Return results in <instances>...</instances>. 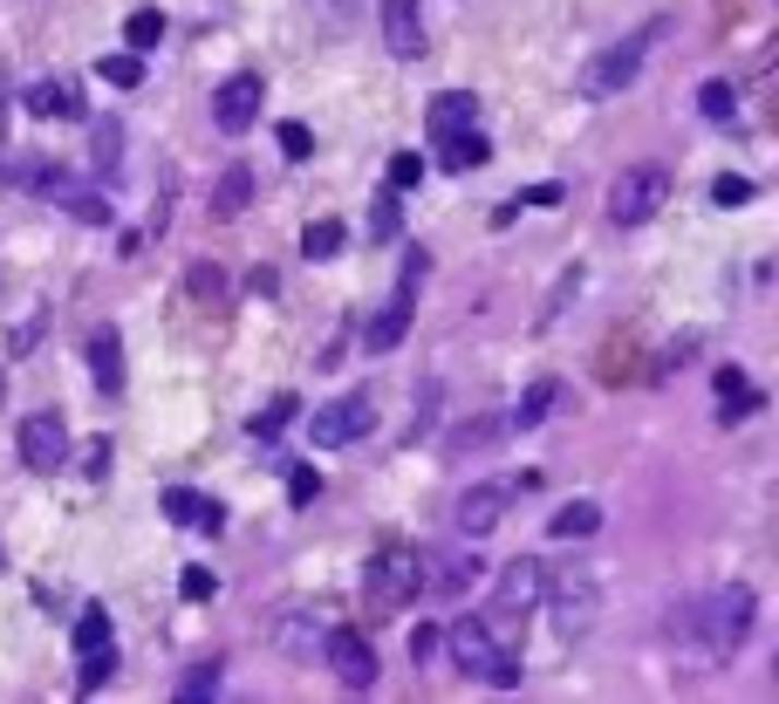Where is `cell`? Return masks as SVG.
Instances as JSON below:
<instances>
[{"instance_id":"5bb4252c","label":"cell","mask_w":779,"mask_h":704,"mask_svg":"<svg viewBox=\"0 0 779 704\" xmlns=\"http://www.w3.org/2000/svg\"><path fill=\"white\" fill-rule=\"evenodd\" d=\"M548 595H554V630L567 643L588 636V622H595V582L588 575H567V582H548Z\"/></svg>"},{"instance_id":"b9f144b4","label":"cell","mask_w":779,"mask_h":704,"mask_svg":"<svg viewBox=\"0 0 779 704\" xmlns=\"http://www.w3.org/2000/svg\"><path fill=\"white\" fill-rule=\"evenodd\" d=\"M752 199V178H718L711 186V205H745Z\"/></svg>"},{"instance_id":"f546056e","label":"cell","mask_w":779,"mask_h":704,"mask_svg":"<svg viewBox=\"0 0 779 704\" xmlns=\"http://www.w3.org/2000/svg\"><path fill=\"white\" fill-rule=\"evenodd\" d=\"M288 425H295V397H274L267 410H253V417H247V431H253V438H280Z\"/></svg>"},{"instance_id":"ee69618b","label":"cell","mask_w":779,"mask_h":704,"mask_svg":"<svg viewBox=\"0 0 779 704\" xmlns=\"http://www.w3.org/2000/svg\"><path fill=\"white\" fill-rule=\"evenodd\" d=\"M410 657L431 664V657H438V630H418V636H410Z\"/></svg>"},{"instance_id":"8992f818","label":"cell","mask_w":779,"mask_h":704,"mask_svg":"<svg viewBox=\"0 0 779 704\" xmlns=\"http://www.w3.org/2000/svg\"><path fill=\"white\" fill-rule=\"evenodd\" d=\"M663 199H670V178H663L657 165H630V171L609 186V219H615V226H643Z\"/></svg>"},{"instance_id":"c3c4849f","label":"cell","mask_w":779,"mask_h":704,"mask_svg":"<svg viewBox=\"0 0 779 704\" xmlns=\"http://www.w3.org/2000/svg\"><path fill=\"white\" fill-rule=\"evenodd\" d=\"M772 677H779V657H772Z\"/></svg>"},{"instance_id":"74e56055","label":"cell","mask_w":779,"mask_h":704,"mask_svg":"<svg viewBox=\"0 0 779 704\" xmlns=\"http://www.w3.org/2000/svg\"><path fill=\"white\" fill-rule=\"evenodd\" d=\"M178 697H185V704L219 697V670H185V677H178Z\"/></svg>"},{"instance_id":"7c38bea8","label":"cell","mask_w":779,"mask_h":704,"mask_svg":"<svg viewBox=\"0 0 779 704\" xmlns=\"http://www.w3.org/2000/svg\"><path fill=\"white\" fill-rule=\"evenodd\" d=\"M260 103H267V75L240 69V75H226V83L213 90V123H219V130H253Z\"/></svg>"},{"instance_id":"484cf974","label":"cell","mask_w":779,"mask_h":704,"mask_svg":"<svg viewBox=\"0 0 779 704\" xmlns=\"http://www.w3.org/2000/svg\"><path fill=\"white\" fill-rule=\"evenodd\" d=\"M123 41L137 48V56H151V48L165 41V14H158V8H137V14L123 21Z\"/></svg>"},{"instance_id":"7402d4cb","label":"cell","mask_w":779,"mask_h":704,"mask_svg":"<svg viewBox=\"0 0 779 704\" xmlns=\"http://www.w3.org/2000/svg\"><path fill=\"white\" fill-rule=\"evenodd\" d=\"M595 527H602V506H595V500H567V506L548 520V534H554V540H588Z\"/></svg>"},{"instance_id":"ffe728a7","label":"cell","mask_w":779,"mask_h":704,"mask_svg":"<svg viewBox=\"0 0 779 704\" xmlns=\"http://www.w3.org/2000/svg\"><path fill=\"white\" fill-rule=\"evenodd\" d=\"M253 205V171L247 165H226L219 171V192H213V219H240Z\"/></svg>"},{"instance_id":"83f0119b","label":"cell","mask_w":779,"mask_h":704,"mask_svg":"<svg viewBox=\"0 0 779 704\" xmlns=\"http://www.w3.org/2000/svg\"><path fill=\"white\" fill-rule=\"evenodd\" d=\"M103 83H117V90H137L144 83V56H137V48H123V56H103Z\"/></svg>"},{"instance_id":"30bf717a","label":"cell","mask_w":779,"mask_h":704,"mask_svg":"<svg viewBox=\"0 0 779 704\" xmlns=\"http://www.w3.org/2000/svg\"><path fill=\"white\" fill-rule=\"evenodd\" d=\"M370 425H376V404H370V397H343V404H322V410H315L308 438H315V452H335V445H356Z\"/></svg>"},{"instance_id":"6da1fadb","label":"cell","mask_w":779,"mask_h":704,"mask_svg":"<svg viewBox=\"0 0 779 704\" xmlns=\"http://www.w3.org/2000/svg\"><path fill=\"white\" fill-rule=\"evenodd\" d=\"M424 554L418 547H404V540H389L370 554V575H362V602H370V616H404L410 602L424 595Z\"/></svg>"},{"instance_id":"8d00e7d4","label":"cell","mask_w":779,"mask_h":704,"mask_svg":"<svg viewBox=\"0 0 779 704\" xmlns=\"http://www.w3.org/2000/svg\"><path fill=\"white\" fill-rule=\"evenodd\" d=\"M424 178V158L418 151H397V158H389V192H410Z\"/></svg>"},{"instance_id":"e575fe53","label":"cell","mask_w":779,"mask_h":704,"mask_svg":"<svg viewBox=\"0 0 779 704\" xmlns=\"http://www.w3.org/2000/svg\"><path fill=\"white\" fill-rule=\"evenodd\" d=\"M404 192H383L376 205H370V232H376V240H397V226H404V205H397Z\"/></svg>"},{"instance_id":"d4e9b609","label":"cell","mask_w":779,"mask_h":704,"mask_svg":"<svg viewBox=\"0 0 779 704\" xmlns=\"http://www.w3.org/2000/svg\"><path fill=\"white\" fill-rule=\"evenodd\" d=\"M343 240H349V232H343V219H315V226L301 232V253L322 267V260H335V253H343Z\"/></svg>"},{"instance_id":"ba28073f","label":"cell","mask_w":779,"mask_h":704,"mask_svg":"<svg viewBox=\"0 0 779 704\" xmlns=\"http://www.w3.org/2000/svg\"><path fill=\"white\" fill-rule=\"evenodd\" d=\"M14 445H21V465H28V473H56V465H69V425L56 410H35V417H21Z\"/></svg>"},{"instance_id":"277c9868","label":"cell","mask_w":779,"mask_h":704,"mask_svg":"<svg viewBox=\"0 0 779 704\" xmlns=\"http://www.w3.org/2000/svg\"><path fill=\"white\" fill-rule=\"evenodd\" d=\"M657 35H663V21H649V28H636L630 41L602 48V56L588 62V96H615V90H630L636 75H643V56L657 48Z\"/></svg>"},{"instance_id":"4dcf8cb0","label":"cell","mask_w":779,"mask_h":704,"mask_svg":"<svg viewBox=\"0 0 779 704\" xmlns=\"http://www.w3.org/2000/svg\"><path fill=\"white\" fill-rule=\"evenodd\" d=\"M185 288H192V301H219V295H226V267H213V260H192V267H185Z\"/></svg>"},{"instance_id":"44dd1931","label":"cell","mask_w":779,"mask_h":704,"mask_svg":"<svg viewBox=\"0 0 779 704\" xmlns=\"http://www.w3.org/2000/svg\"><path fill=\"white\" fill-rule=\"evenodd\" d=\"M424 575H431L438 595H465V588L479 582V561L472 554H445V561H424Z\"/></svg>"},{"instance_id":"836d02e7","label":"cell","mask_w":779,"mask_h":704,"mask_svg":"<svg viewBox=\"0 0 779 704\" xmlns=\"http://www.w3.org/2000/svg\"><path fill=\"white\" fill-rule=\"evenodd\" d=\"M506 431H513V417H472V425H465L452 445H458V452H472V445H492V438H506Z\"/></svg>"},{"instance_id":"e0dca14e","label":"cell","mask_w":779,"mask_h":704,"mask_svg":"<svg viewBox=\"0 0 779 704\" xmlns=\"http://www.w3.org/2000/svg\"><path fill=\"white\" fill-rule=\"evenodd\" d=\"M486 158H492V144H486L479 123L458 130V138H438V165H445V171H479Z\"/></svg>"},{"instance_id":"d6986e66","label":"cell","mask_w":779,"mask_h":704,"mask_svg":"<svg viewBox=\"0 0 779 704\" xmlns=\"http://www.w3.org/2000/svg\"><path fill=\"white\" fill-rule=\"evenodd\" d=\"M89 370H96V383L110 390V397L123 390V335L117 329H96L89 335Z\"/></svg>"},{"instance_id":"8fae6325","label":"cell","mask_w":779,"mask_h":704,"mask_svg":"<svg viewBox=\"0 0 779 704\" xmlns=\"http://www.w3.org/2000/svg\"><path fill=\"white\" fill-rule=\"evenodd\" d=\"M548 602V568L540 561H506L500 582H492V616H527Z\"/></svg>"},{"instance_id":"f6af8a7d","label":"cell","mask_w":779,"mask_h":704,"mask_svg":"<svg viewBox=\"0 0 779 704\" xmlns=\"http://www.w3.org/2000/svg\"><path fill=\"white\" fill-rule=\"evenodd\" d=\"M247 288H253V295H274L280 281H274V267H253V274H247Z\"/></svg>"},{"instance_id":"f35d334b","label":"cell","mask_w":779,"mask_h":704,"mask_svg":"<svg viewBox=\"0 0 779 704\" xmlns=\"http://www.w3.org/2000/svg\"><path fill=\"white\" fill-rule=\"evenodd\" d=\"M213 568H185V575H178V595H185V602H213Z\"/></svg>"},{"instance_id":"9c48e42d","label":"cell","mask_w":779,"mask_h":704,"mask_svg":"<svg viewBox=\"0 0 779 704\" xmlns=\"http://www.w3.org/2000/svg\"><path fill=\"white\" fill-rule=\"evenodd\" d=\"M752 636V588H718L711 595V622H705V649L711 657H732Z\"/></svg>"},{"instance_id":"4316f807","label":"cell","mask_w":779,"mask_h":704,"mask_svg":"<svg viewBox=\"0 0 779 704\" xmlns=\"http://www.w3.org/2000/svg\"><path fill=\"white\" fill-rule=\"evenodd\" d=\"M165 513L178 520V527H205V513H213V500H199L192 486H171V492H165Z\"/></svg>"},{"instance_id":"7dc6e473","label":"cell","mask_w":779,"mask_h":704,"mask_svg":"<svg viewBox=\"0 0 779 704\" xmlns=\"http://www.w3.org/2000/svg\"><path fill=\"white\" fill-rule=\"evenodd\" d=\"M0 575H8V547H0Z\"/></svg>"},{"instance_id":"1f68e13d","label":"cell","mask_w":779,"mask_h":704,"mask_svg":"<svg viewBox=\"0 0 779 704\" xmlns=\"http://www.w3.org/2000/svg\"><path fill=\"white\" fill-rule=\"evenodd\" d=\"M89 151H96L103 171H117V165H123V123H96V130H89Z\"/></svg>"},{"instance_id":"ac0fdd59","label":"cell","mask_w":779,"mask_h":704,"mask_svg":"<svg viewBox=\"0 0 779 704\" xmlns=\"http://www.w3.org/2000/svg\"><path fill=\"white\" fill-rule=\"evenodd\" d=\"M28 117H83V90L62 83V75H48V83L28 90Z\"/></svg>"},{"instance_id":"2e32d148","label":"cell","mask_w":779,"mask_h":704,"mask_svg":"<svg viewBox=\"0 0 779 704\" xmlns=\"http://www.w3.org/2000/svg\"><path fill=\"white\" fill-rule=\"evenodd\" d=\"M424 123H431V138H458V130L479 123V96H472V90H438L431 110H424Z\"/></svg>"},{"instance_id":"f1b7e54d","label":"cell","mask_w":779,"mask_h":704,"mask_svg":"<svg viewBox=\"0 0 779 704\" xmlns=\"http://www.w3.org/2000/svg\"><path fill=\"white\" fill-rule=\"evenodd\" d=\"M110 670H117V649H110V643H103V649H89V657H83V677H75V691H83V697H96L103 684H110Z\"/></svg>"},{"instance_id":"d6a6232c","label":"cell","mask_w":779,"mask_h":704,"mask_svg":"<svg viewBox=\"0 0 779 704\" xmlns=\"http://www.w3.org/2000/svg\"><path fill=\"white\" fill-rule=\"evenodd\" d=\"M739 110V96H732V83H705V90H697V117H705V123H724V117H732Z\"/></svg>"},{"instance_id":"cb8c5ba5","label":"cell","mask_w":779,"mask_h":704,"mask_svg":"<svg viewBox=\"0 0 779 704\" xmlns=\"http://www.w3.org/2000/svg\"><path fill=\"white\" fill-rule=\"evenodd\" d=\"M554 404H561V383L554 377H540L527 397H519V410H513V431H527V425H540V417H554Z\"/></svg>"},{"instance_id":"603a6c76","label":"cell","mask_w":779,"mask_h":704,"mask_svg":"<svg viewBox=\"0 0 779 704\" xmlns=\"http://www.w3.org/2000/svg\"><path fill=\"white\" fill-rule=\"evenodd\" d=\"M718 417H724V425H732V417H752V410H759V390H752L745 383V370H718Z\"/></svg>"},{"instance_id":"ab89813d","label":"cell","mask_w":779,"mask_h":704,"mask_svg":"<svg viewBox=\"0 0 779 704\" xmlns=\"http://www.w3.org/2000/svg\"><path fill=\"white\" fill-rule=\"evenodd\" d=\"M315 492H322V473H315V465H295V479H288V500H295V506H308Z\"/></svg>"},{"instance_id":"5b68a950","label":"cell","mask_w":779,"mask_h":704,"mask_svg":"<svg viewBox=\"0 0 779 704\" xmlns=\"http://www.w3.org/2000/svg\"><path fill=\"white\" fill-rule=\"evenodd\" d=\"M418 281H424V253H410L404 260V281H397V295H389V308L362 329V343H370V356H389L410 335V315H418Z\"/></svg>"},{"instance_id":"4fadbf2b","label":"cell","mask_w":779,"mask_h":704,"mask_svg":"<svg viewBox=\"0 0 779 704\" xmlns=\"http://www.w3.org/2000/svg\"><path fill=\"white\" fill-rule=\"evenodd\" d=\"M513 492H519L513 479H486V486H472V492H465V500H458V534H465V540L492 534V527H500V520H506Z\"/></svg>"},{"instance_id":"52a82bcc","label":"cell","mask_w":779,"mask_h":704,"mask_svg":"<svg viewBox=\"0 0 779 704\" xmlns=\"http://www.w3.org/2000/svg\"><path fill=\"white\" fill-rule=\"evenodd\" d=\"M322 657H328V670H335V677H343V691H370L376 677H383V670H376V643L362 636L356 622H335Z\"/></svg>"},{"instance_id":"7a4b0ae2","label":"cell","mask_w":779,"mask_h":704,"mask_svg":"<svg viewBox=\"0 0 779 704\" xmlns=\"http://www.w3.org/2000/svg\"><path fill=\"white\" fill-rule=\"evenodd\" d=\"M452 664H458L465 677H479V684H492V691H513V684H519V649H506L500 636H492L486 616L452 622Z\"/></svg>"},{"instance_id":"60d3db41","label":"cell","mask_w":779,"mask_h":704,"mask_svg":"<svg viewBox=\"0 0 779 704\" xmlns=\"http://www.w3.org/2000/svg\"><path fill=\"white\" fill-rule=\"evenodd\" d=\"M280 151H288V158L301 165L308 151H315V138H308V123H280Z\"/></svg>"},{"instance_id":"9a60e30c","label":"cell","mask_w":779,"mask_h":704,"mask_svg":"<svg viewBox=\"0 0 779 704\" xmlns=\"http://www.w3.org/2000/svg\"><path fill=\"white\" fill-rule=\"evenodd\" d=\"M376 21H383L389 56H404V62H418V56H424V21H418V0H383Z\"/></svg>"},{"instance_id":"7bdbcfd3","label":"cell","mask_w":779,"mask_h":704,"mask_svg":"<svg viewBox=\"0 0 779 704\" xmlns=\"http://www.w3.org/2000/svg\"><path fill=\"white\" fill-rule=\"evenodd\" d=\"M83 473H89V479H103V473H110V445H103V438H96V445L83 452Z\"/></svg>"},{"instance_id":"3957f363","label":"cell","mask_w":779,"mask_h":704,"mask_svg":"<svg viewBox=\"0 0 779 704\" xmlns=\"http://www.w3.org/2000/svg\"><path fill=\"white\" fill-rule=\"evenodd\" d=\"M21 178H28V192L56 199L62 213H69V219H83V226H110V219H117L110 192H103V186H83V178H69L62 165H21Z\"/></svg>"},{"instance_id":"bcb514c9","label":"cell","mask_w":779,"mask_h":704,"mask_svg":"<svg viewBox=\"0 0 779 704\" xmlns=\"http://www.w3.org/2000/svg\"><path fill=\"white\" fill-rule=\"evenodd\" d=\"M527 205H561V186H554V178H548V186H534V192H527Z\"/></svg>"},{"instance_id":"d590c367","label":"cell","mask_w":779,"mask_h":704,"mask_svg":"<svg viewBox=\"0 0 779 704\" xmlns=\"http://www.w3.org/2000/svg\"><path fill=\"white\" fill-rule=\"evenodd\" d=\"M103 643H110V616H103V609H83V616H75V649L89 657V649H103Z\"/></svg>"}]
</instances>
